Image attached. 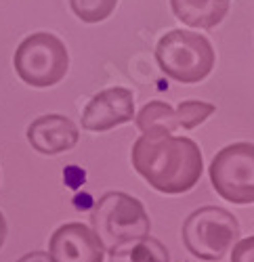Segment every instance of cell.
<instances>
[{
    "label": "cell",
    "mask_w": 254,
    "mask_h": 262,
    "mask_svg": "<svg viewBox=\"0 0 254 262\" xmlns=\"http://www.w3.org/2000/svg\"><path fill=\"white\" fill-rule=\"evenodd\" d=\"M131 162L147 183L166 195L192 191L204 172L198 143L175 135H141L133 145Z\"/></svg>",
    "instance_id": "6da1fadb"
},
{
    "label": "cell",
    "mask_w": 254,
    "mask_h": 262,
    "mask_svg": "<svg viewBox=\"0 0 254 262\" xmlns=\"http://www.w3.org/2000/svg\"><path fill=\"white\" fill-rule=\"evenodd\" d=\"M17 262H51V258H49V252H28Z\"/></svg>",
    "instance_id": "9a60e30c"
},
{
    "label": "cell",
    "mask_w": 254,
    "mask_h": 262,
    "mask_svg": "<svg viewBox=\"0 0 254 262\" xmlns=\"http://www.w3.org/2000/svg\"><path fill=\"white\" fill-rule=\"evenodd\" d=\"M110 262H171V254L160 239L145 235L110 250Z\"/></svg>",
    "instance_id": "7c38bea8"
},
{
    "label": "cell",
    "mask_w": 254,
    "mask_h": 262,
    "mask_svg": "<svg viewBox=\"0 0 254 262\" xmlns=\"http://www.w3.org/2000/svg\"><path fill=\"white\" fill-rule=\"evenodd\" d=\"M160 70L181 84H198L215 68V49L202 34L189 30H171L156 45Z\"/></svg>",
    "instance_id": "7a4b0ae2"
},
{
    "label": "cell",
    "mask_w": 254,
    "mask_h": 262,
    "mask_svg": "<svg viewBox=\"0 0 254 262\" xmlns=\"http://www.w3.org/2000/svg\"><path fill=\"white\" fill-rule=\"evenodd\" d=\"M78 139L76 124L61 114L40 116L28 126V143L42 156H59L70 151L76 147Z\"/></svg>",
    "instance_id": "30bf717a"
},
{
    "label": "cell",
    "mask_w": 254,
    "mask_h": 262,
    "mask_svg": "<svg viewBox=\"0 0 254 262\" xmlns=\"http://www.w3.org/2000/svg\"><path fill=\"white\" fill-rule=\"evenodd\" d=\"M210 181L225 202L254 204V145L234 143L221 149L210 162Z\"/></svg>",
    "instance_id": "8992f818"
},
{
    "label": "cell",
    "mask_w": 254,
    "mask_h": 262,
    "mask_svg": "<svg viewBox=\"0 0 254 262\" xmlns=\"http://www.w3.org/2000/svg\"><path fill=\"white\" fill-rule=\"evenodd\" d=\"M5 239H7V218L0 212V248L5 246Z\"/></svg>",
    "instance_id": "2e32d148"
},
{
    "label": "cell",
    "mask_w": 254,
    "mask_h": 262,
    "mask_svg": "<svg viewBox=\"0 0 254 262\" xmlns=\"http://www.w3.org/2000/svg\"><path fill=\"white\" fill-rule=\"evenodd\" d=\"M105 246L84 223L61 225L49 239L51 262H103Z\"/></svg>",
    "instance_id": "9c48e42d"
},
{
    "label": "cell",
    "mask_w": 254,
    "mask_h": 262,
    "mask_svg": "<svg viewBox=\"0 0 254 262\" xmlns=\"http://www.w3.org/2000/svg\"><path fill=\"white\" fill-rule=\"evenodd\" d=\"M215 109L213 103L206 101H181L177 107L164 101H152L135 116V124L141 135H175L181 128L192 130L204 124Z\"/></svg>",
    "instance_id": "52a82bcc"
},
{
    "label": "cell",
    "mask_w": 254,
    "mask_h": 262,
    "mask_svg": "<svg viewBox=\"0 0 254 262\" xmlns=\"http://www.w3.org/2000/svg\"><path fill=\"white\" fill-rule=\"evenodd\" d=\"M183 244L187 252L206 260H223L240 239L238 218L217 206H204L192 212L183 223Z\"/></svg>",
    "instance_id": "277c9868"
},
{
    "label": "cell",
    "mask_w": 254,
    "mask_h": 262,
    "mask_svg": "<svg viewBox=\"0 0 254 262\" xmlns=\"http://www.w3.org/2000/svg\"><path fill=\"white\" fill-rule=\"evenodd\" d=\"M91 229L110 252L133 239L150 235L152 223L137 198L122 191H110L97 200L91 212Z\"/></svg>",
    "instance_id": "3957f363"
},
{
    "label": "cell",
    "mask_w": 254,
    "mask_h": 262,
    "mask_svg": "<svg viewBox=\"0 0 254 262\" xmlns=\"http://www.w3.org/2000/svg\"><path fill=\"white\" fill-rule=\"evenodd\" d=\"M135 120V97L129 89L114 86L97 93L84 107L80 124L91 133H105Z\"/></svg>",
    "instance_id": "ba28073f"
},
{
    "label": "cell",
    "mask_w": 254,
    "mask_h": 262,
    "mask_svg": "<svg viewBox=\"0 0 254 262\" xmlns=\"http://www.w3.org/2000/svg\"><path fill=\"white\" fill-rule=\"evenodd\" d=\"M70 7L84 24H99L116 11L118 0H70Z\"/></svg>",
    "instance_id": "4fadbf2b"
},
{
    "label": "cell",
    "mask_w": 254,
    "mask_h": 262,
    "mask_svg": "<svg viewBox=\"0 0 254 262\" xmlns=\"http://www.w3.org/2000/svg\"><path fill=\"white\" fill-rule=\"evenodd\" d=\"M231 262H254V235L240 239V242L231 248Z\"/></svg>",
    "instance_id": "5bb4252c"
},
{
    "label": "cell",
    "mask_w": 254,
    "mask_h": 262,
    "mask_svg": "<svg viewBox=\"0 0 254 262\" xmlns=\"http://www.w3.org/2000/svg\"><path fill=\"white\" fill-rule=\"evenodd\" d=\"M231 0H171L179 21L196 30H213L225 19Z\"/></svg>",
    "instance_id": "8fae6325"
},
{
    "label": "cell",
    "mask_w": 254,
    "mask_h": 262,
    "mask_svg": "<svg viewBox=\"0 0 254 262\" xmlns=\"http://www.w3.org/2000/svg\"><path fill=\"white\" fill-rule=\"evenodd\" d=\"M17 76L34 89H49L68 76L70 55L66 45L49 32L30 34L15 51Z\"/></svg>",
    "instance_id": "5b68a950"
}]
</instances>
